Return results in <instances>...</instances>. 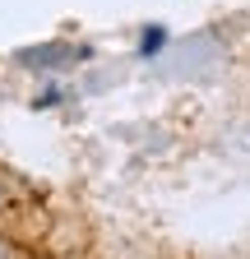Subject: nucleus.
I'll return each instance as SVG.
<instances>
[{"mask_svg": "<svg viewBox=\"0 0 250 259\" xmlns=\"http://www.w3.org/2000/svg\"><path fill=\"white\" fill-rule=\"evenodd\" d=\"M0 259H10V245H5V241H0Z\"/></svg>", "mask_w": 250, "mask_h": 259, "instance_id": "2", "label": "nucleus"}, {"mask_svg": "<svg viewBox=\"0 0 250 259\" xmlns=\"http://www.w3.org/2000/svg\"><path fill=\"white\" fill-rule=\"evenodd\" d=\"M0 208H5V194H0Z\"/></svg>", "mask_w": 250, "mask_h": 259, "instance_id": "3", "label": "nucleus"}, {"mask_svg": "<svg viewBox=\"0 0 250 259\" xmlns=\"http://www.w3.org/2000/svg\"><path fill=\"white\" fill-rule=\"evenodd\" d=\"M162 47H167V28H158V23H148V28H144V37H139V56L148 60V56H158Z\"/></svg>", "mask_w": 250, "mask_h": 259, "instance_id": "1", "label": "nucleus"}]
</instances>
